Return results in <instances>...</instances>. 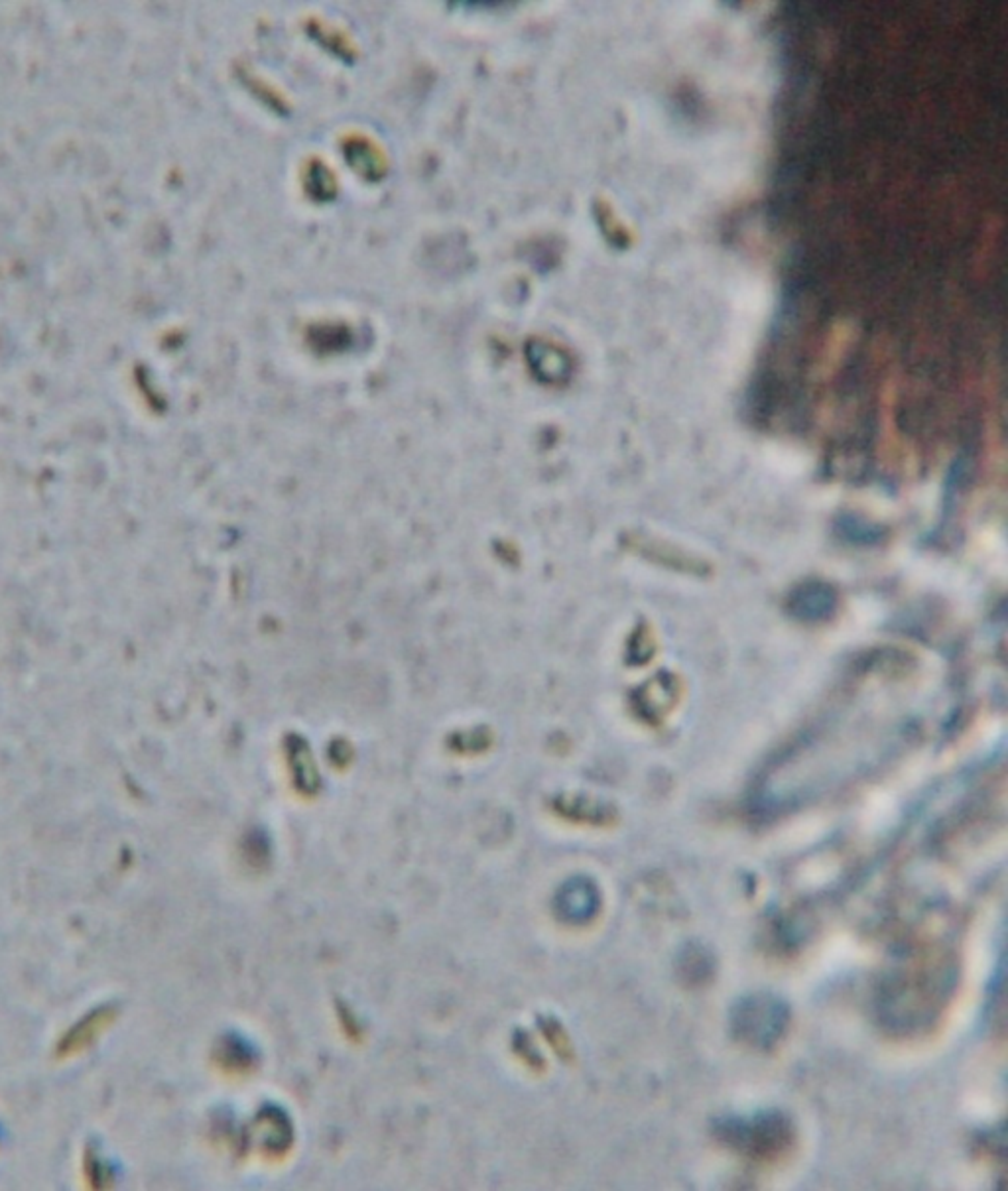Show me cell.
Returning a JSON list of instances; mask_svg holds the SVG:
<instances>
[{
    "label": "cell",
    "mask_w": 1008,
    "mask_h": 1191,
    "mask_svg": "<svg viewBox=\"0 0 1008 1191\" xmlns=\"http://www.w3.org/2000/svg\"><path fill=\"white\" fill-rule=\"evenodd\" d=\"M733 1030L754 1048H772L786 1033L788 1008L772 995H750L733 1008Z\"/></svg>",
    "instance_id": "2"
},
{
    "label": "cell",
    "mask_w": 1008,
    "mask_h": 1191,
    "mask_svg": "<svg viewBox=\"0 0 1008 1191\" xmlns=\"http://www.w3.org/2000/svg\"><path fill=\"white\" fill-rule=\"evenodd\" d=\"M717 1135L735 1150L754 1158H774L792 1144V1125L780 1112H759L750 1118H723Z\"/></svg>",
    "instance_id": "1"
},
{
    "label": "cell",
    "mask_w": 1008,
    "mask_h": 1191,
    "mask_svg": "<svg viewBox=\"0 0 1008 1191\" xmlns=\"http://www.w3.org/2000/svg\"><path fill=\"white\" fill-rule=\"evenodd\" d=\"M833 607V593L823 585H808L801 587V593L796 595L794 610L801 616L820 619Z\"/></svg>",
    "instance_id": "4"
},
{
    "label": "cell",
    "mask_w": 1008,
    "mask_h": 1191,
    "mask_svg": "<svg viewBox=\"0 0 1008 1191\" xmlns=\"http://www.w3.org/2000/svg\"><path fill=\"white\" fill-rule=\"evenodd\" d=\"M857 337V329L853 327L851 321H837L829 333L823 339L822 351L818 357V378L820 380H831L841 365L845 363V357L850 353L851 347L855 343Z\"/></svg>",
    "instance_id": "3"
}]
</instances>
